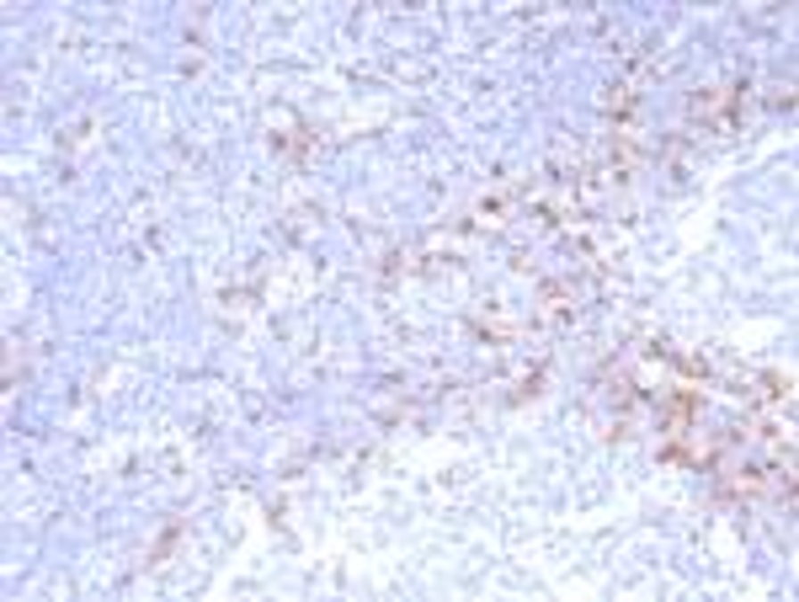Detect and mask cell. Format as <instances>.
I'll return each instance as SVG.
<instances>
[{
  "label": "cell",
  "mask_w": 799,
  "mask_h": 602,
  "mask_svg": "<svg viewBox=\"0 0 799 602\" xmlns=\"http://www.w3.org/2000/svg\"><path fill=\"white\" fill-rule=\"evenodd\" d=\"M693 416H698V390H677V395L666 400V432H671V437H682Z\"/></svg>",
  "instance_id": "obj_1"
},
{
  "label": "cell",
  "mask_w": 799,
  "mask_h": 602,
  "mask_svg": "<svg viewBox=\"0 0 799 602\" xmlns=\"http://www.w3.org/2000/svg\"><path fill=\"white\" fill-rule=\"evenodd\" d=\"M762 395H768V400H784V405H789V395H795V379L773 368V374H762Z\"/></svg>",
  "instance_id": "obj_2"
}]
</instances>
